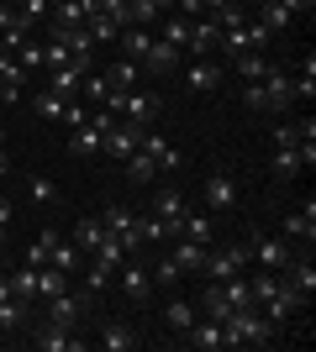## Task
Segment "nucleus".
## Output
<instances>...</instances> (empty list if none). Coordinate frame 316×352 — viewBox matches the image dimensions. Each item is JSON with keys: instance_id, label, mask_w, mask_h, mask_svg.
I'll return each mask as SVG.
<instances>
[{"instance_id": "obj_37", "label": "nucleus", "mask_w": 316, "mask_h": 352, "mask_svg": "<svg viewBox=\"0 0 316 352\" xmlns=\"http://www.w3.org/2000/svg\"><path fill=\"white\" fill-rule=\"evenodd\" d=\"M85 289H90V294H105V289H116V268H105L101 258H95V263L85 268Z\"/></svg>"}, {"instance_id": "obj_28", "label": "nucleus", "mask_w": 316, "mask_h": 352, "mask_svg": "<svg viewBox=\"0 0 316 352\" xmlns=\"http://www.w3.org/2000/svg\"><path fill=\"white\" fill-rule=\"evenodd\" d=\"M232 69H238L242 79H264V74H269L274 63L264 58V47H248V53H238V58H232Z\"/></svg>"}, {"instance_id": "obj_34", "label": "nucleus", "mask_w": 316, "mask_h": 352, "mask_svg": "<svg viewBox=\"0 0 316 352\" xmlns=\"http://www.w3.org/2000/svg\"><path fill=\"white\" fill-rule=\"evenodd\" d=\"M48 263L63 268V274H74V268H79V248H74V242H63V236H53V248H48Z\"/></svg>"}, {"instance_id": "obj_20", "label": "nucleus", "mask_w": 316, "mask_h": 352, "mask_svg": "<svg viewBox=\"0 0 316 352\" xmlns=\"http://www.w3.org/2000/svg\"><path fill=\"white\" fill-rule=\"evenodd\" d=\"M258 27L269 32V37H285L290 27H295V16L285 11V6H280V0H258V16H253Z\"/></svg>"}, {"instance_id": "obj_48", "label": "nucleus", "mask_w": 316, "mask_h": 352, "mask_svg": "<svg viewBox=\"0 0 316 352\" xmlns=\"http://www.w3.org/2000/svg\"><path fill=\"white\" fill-rule=\"evenodd\" d=\"M11 21H16V6H11V0H0V32L11 27Z\"/></svg>"}, {"instance_id": "obj_32", "label": "nucleus", "mask_w": 316, "mask_h": 352, "mask_svg": "<svg viewBox=\"0 0 316 352\" xmlns=\"http://www.w3.org/2000/svg\"><path fill=\"white\" fill-rule=\"evenodd\" d=\"M63 289H69V274H63V268H53V263L37 268V294H43V300H53V294H63Z\"/></svg>"}, {"instance_id": "obj_13", "label": "nucleus", "mask_w": 316, "mask_h": 352, "mask_svg": "<svg viewBox=\"0 0 316 352\" xmlns=\"http://www.w3.org/2000/svg\"><path fill=\"white\" fill-rule=\"evenodd\" d=\"M185 347H196V352H222L227 337H222V321H211V316H196L190 321V331H185Z\"/></svg>"}, {"instance_id": "obj_22", "label": "nucleus", "mask_w": 316, "mask_h": 352, "mask_svg": "<svg viewBox=\"0 0 316 352\" xmlns=\"http://www.w3.org/2000/svg\"><path fill=\"white\" fill-rule=\"evenodd\" d=\"M95 347H101V352H132L137 347V331L127 321H105L101 337H95Z\"/></svg>"}, {"instance_id": "obj_33", "label": "nucleus", "mask_w": 316, "mask_h": 352, "mask_svg": "<svg viewBox=\"0 0 316 352\" xmlns=\"http://www.w3.org/2000/svg\"><path fill=\"white\" fill-rule=\"evenodd\" d=\"M137 74H143V63H132V58H116L111 69H105V79H111V89H137Z\"/></svg>"}, {"instance_id": "obj_26", "label": "nucleus", "mask_w": 316, "mask_h": 352, "mask_svg": "<svg viewBox=\"0 0 316 352\" xmlns=\"http://www.w3.org/2000/svg\"><path fill=\"white\" fill-rule=\"evenodd\" d=\"M232 310H238V305L227 300V289H222V284H211V289H206V294L196 300V316H211V321H227Z\"/></svg>"}, {"instance_id": "obj_10", "label": "nucleus", "mask_w": 316, "mask_h": 352, "mask_svg": "<svg viewBox=\"0 0 316 352\" xmlns=\"http://www.w3.org/2000/svg\"><path fill=\"white\" fill-rule=\"evenodd\" d=\"M280 236H285V242H306V248L316 242V206H311V200L280 216Z\"/></svg>"}, {"instance_id": "obj_52", "label": "nucleus", "mask_w": 316, "mask_h": 352, "mask_svg": "<svg viewBox=\"0 0 316 352\" xmlns=\"http://www.w3.org/2000/svg\"><path fill=\"white\" fill-rule=\"evenodd\" d=\"M6 174H11V163H6V153H0V179H6Z\"/></svg>"}, {"instance_id": "obj_3", "label": "nucleus", "mask_w": 316, "mask_h": 352, "mask_svg": "<svg viewBox=\"0 0 316 352\" xmlns=\"http://www.w3.org/2000/svg\"><path fill=\"white\" fill-rule=\"evenodd\" d=\"M116 289L127 294V300H137V305H148L153 300V274L143 258H121L116 263Z\"/></svg>"}, {"instance_id": "obj_21", "label": "nucleus", "mask_w": 316, "mask_h": 352, "mask_svg": "<svg viewBox=\"0 0 316 352\" xmlns=\"http://www.w3.org/2000/svg\"><path fill=\"white\" fill-rule=\"evenodd\" d=\"M105 236H111L105 216H79V221H74V248H79V252H95Z\"/></svg>"}, {"instance_id": "obj_7", "label": "nucleus", "mask_w": 316, "mask_h": 352, "mask_svg": "<svg viewBox=\"0 0 316 352\" xmlns=\"http://www.w3.org/2000/svg\"><path fill=\"white\" fill-rule=\"evenodd\" d=\"M238 200H242V184H238V174H227V168H216V174L206 179V210H238Z\"/></svg>"}, {"instance_id": "obj_50", "label": "nucleus", "mask_w": 316, "mask_h": 352, "mask_svg": "<svg viewBox=\"0 0 316 352\" xmlns=\"http://www.w3.org/2000/svg\"><path fill=\"white\" fill-rule=\"evenodd\" d=\"M0 300H11V279L6 274H0Z\"/></svg>"}, {"instance_id": "obj_49", "label": "nucleus", "mask_w": 316, "mask_h": 352, "mask_svg": "<svg viewBox=\"0 0 316 352\" xmlns=\"http://www.w3.org/2000/svg\"><path fill=\"white\" fill-rule=\"evenodd\" d=\"M0 226H11V200L0 195Z\"/></svg>"}, {"instance_id": "obj_15", "label": "nucleus", "mask_w": 316, "mask_h": 352, "mask_svg": "<svg viewBox=\"0 0 316 352\" xmlns=\"http://www.w3.org/2000/svg\"><path fill=\"white\" fill-rule=\"evenodd\" d=\"M222 85V58H190L185 63V89H196V95H206V89Z\"/></svg>"}, {"instance_id": "obj_4", "label": "nucleus", "mask_w": 316, "mask_h": 352, "mask_svg": "<svg viewBox=\"0 0 316 352\" xmlns=\"http://www.w3.org/2000/svg\"><path fill=\"white\" fill-rule=\"evenodd\" d=\"M111 111H90V121L85 126H69V153L74 158H90V153H101V137H105V126H111Z\"/></svg>"}, {"instance_id": "obj_47", "label": "nucleus", "mask_w": 316, "mask_h": 352, "mask_svg": "<svg viewBox=\"0 0 316 352\" xmlns=\"http://www.w3.org/2000/svg\"><path fill=\"white\" fill-rule=\"evenodd\" d=\"M280 6H285L290 16H311L316 11V0H280Z\"/></svg>"}, {"instance_id": "obj_54", "label": "nucleus", "mask_w": 316, "mask_h": 352, "mask_svg": "<svg viewBox=\"0 0 316 352\" xmlns=\"http://www.w3.org/2000/svg\"><path fill=\"white\" fill-rule=\"evenodd\" d=\"M238 6H258V0H238Z\"/></svg>"}, {"instance_id": "obj_41", "label": "nucleus", "mask_w": 316, "mask_h": 352, "mask_svg": "<svg viewBox=\"0 0 316 352\" xmlns=\"http://www.w3.org/2000/svg\"><path fill=\"white\" fill-rule=\"evenodd\" d=\"M164 321L185 337V331H190V321H196V305H190V300H169V305H164Z\"/></svg>"}, {"instance_id": "obj_55", "label": "nucleus", "mask_w": 316, "mask_h": 352, "mask_svg": "<svg viewBox=\"0 0 316 352\" xmlns=\"http://www.w3.org/2000/svg\"><path fill=\"white\" fill-rule=\"evenodd\" d=\"M48 6H63V0H48Z\"/></svg>"}, {"instance_id": "obj_39", "label": "nucleus", "mask_w": 316, "mask_h": 352, "mask_svg": "<svg viewBox=\"0 0 316 352\" xmlns=\"http://www.w3.org/2000/svg\"><path fill=\"white\" fill-rule=\"evenodd\" d=\"M27 326V300H0V331H21Z\"/></svg>"}, {"instance_id": "obj_35", "label": "nucleus", "mask_w": 316, "mask_h": 352, "mask_svg": "<svg viewBox=\"0 0 316 352\" xmlns=\"http://www.w3.org/2000/svg\"><path fill=\"white\" fill-rule=\"evenodd\" d=\"M63 95H53V89H37V95H32V111H37V116L43 121H63Z\"/></svg>"}, {"instance_id": "obj_24", "label": "nucleus", "mask_w": 316, "mask_h": 352, "mask_svg": "<svg viewBox=\"0 0 316 352\" xmlns=\"http://www.w3.org/2000/svg\"><path fill=\"white\" fill-rule=\"evenodd\" d=\"M180 58H185V53H180L174 43H158V37H153V47H148V58H143V69L164 79V74H174V69H180Z\"/></svg>"}, {"instance_id": "obj_19", "label": "nucleus", "mask_w": 316, "mask_h": 352, "mask_svg": "<svg viewBox=\"0 0 316 352\" xmlns=\"http://www.w3.org/2000/svg\"><path fill=\"white\" fill-rule=\"evenodd\" d=\"M121 174H127V184H137V190H148V184H153L158 174H164V168H158V163H153L148 153L137 147L132 158H121Z\"/></svg>"}, {"instance_id": "obj_9", "label": "nucleus", "mask_w": 316, "mask_h": 352, "mask_svg": "<svg viewBox=\"0 0 316 352\" xmlns=\"http://www.w3.org/2000/svg\"><path fill=\"white\" fill-rule=\"evenodd\" d=\"M116 116H121V121H137V126H148V121L158 116V95H153V89H121Z\"/></svg>"}, {"instance_id": "obj_43", "label": "nucleus", "mask_w": 316, "mask_h": 352, "mask_svg": "<svg viewBox=\"0 0 316 352\" xmlns=\"http://www.w3.org/2000/svg\"><path fill=\"white\" fill-rule=\"evenodd\" d=\"M85 32H90L95 43H116V37H121V27L111 21V16H101V11H95L90 21H85Z\"/></svg>"}, {"instance_id": "obj_11", "label": "nucleus", "mask_w": 316, "mask_h": 352, "mask_svg": "<svg viewBox=\"0 0 316 352\" xmlns=\"http://www.w3.org/2000/svg\"><path fill=\"white\" fill-rule=\"evenodd\" d=\"M101 216H105V226H111V236H116V242H121V248H127V252H143V232H137V216H132V210H127V206H105Z\"/></svg>"}, {"instance_id": "obj_12", "label": "nucleus", "mask_w": 316, "mask_h": 352, "mask_svg": "<svg viewBox=\"0 0 316 352\" xmlns=\"http://www.w3.org/2000/svg\"><path fill=\"white\" fill-rule=\"evenodd\" d=\"M216 43H222V27L211 16L190 21V43H185V58H216Z\"/></svg>"}, {"instance_id": "obj_40", "label": "nucleus", "mask_w": 316, "mask_h": 352, "mask_svg": "<svg viewBox=\"0 0 316 352\" xmlns=\"http://www.w3.org/2000/svg\"><path fill=\"white\" fill-rule=\"evenodd\" d=\"M27 195L37 200V206H59V184L48 174H27Z\"/></svg>"}, {"instance_id": "obj_42", "label": "nucleus", "mask_w": 316, "mask_h": 352, "mask_svg": "<svg viewBox=\"0 0 316 352\" xmlns=\"http://www.w3.org/2000/svg\"><path fill=\"white\" fill-rule=\"evenodd\" d=\"M269 168L280 179H290V174H301V147H274V158H269Z\"/></svg>"}, {"instance_id": "obj_16", "label": "nucleus", "mask_w": 316, "mask_h": 352, "mask_svg": "<svg viewBox=\"0 0 316 352\" xmlns=\"http://www.w3.org/2000/svg\"><path fill=\"white\" fill-rule=\"evenodd\" d=\"M174 236H190V242L211 248V242H216V216H211V210H190V206H185V216H180V232H174Z\"/></svg>"}, {"instance_id": "obj_17", "label": "nucleus", "mask_w": 316, "mask_h": 352, "mask_svg": "<svg viewBox=\"0 0 316 352\" xmlns=\"http://www.w3.org/2000/svg\"><path fill=\"white\" fill-rule=\"evenodd\" d=\"M137 147H143V153H148L158 168H180V147L169 142V137H158L153 126H143V132H137Z\"/></svg>"}, {"instance_id": "obj_53", "label": "nucleus", "mask_w": 316, "mask_h": 352, "mask_svg": "<svg viewBox=\"0 0 316 352\" xmlns=\"http://www.w3.org/2000/svg\"><path fill=\"white\" fill-rule=\"evenodd\" d=\"M0 153H6V126H0Z\"/></svg>"}, {"instance_id": "obj_44", "label": "nucleus", "mask_w": 316, "mask_h": 352, "mask_svg": "<svg viewBox=\"0 0 316 352\" xmlns=\"http://www.w3.org/2000/svg\"><path fill=\"white\" fill-rule=\"evenodd\" d=\"M16 63H21V74H37V69H43V43L27 37V43L16 47Z\"/></svg>"}, {"instance_id": "obj_1", "label": "nucleus", "mask_w": 316, "mask_h": 352, "mask_svg": "<svg viewBox=\"0 0 316 352\" xmlns=\"http://www.w3.org/2000/svg\"><path fill=\"white\" fill-rule=\"evenodd\" d=\"M242 105H248V111H258V116H280V111H290V105H295L290 74L274 63L264 79H248V85H242Z\"/></svg>"}, {"instance_id": "obj_31", "label": "nucleus", "mask_w": 316, "mask_h": 352, "mask_svg": "<svg viewBox=\"0 0 316 352\" xmlns=\"http://www.w3.org/2000/svg\"><path fill=\"white\" fill-rule=\"evenodd\" d=\"M148 274H153V289H174V284L185 279V268L174 263V252H164V258H158V263H153Z\"/></svg>"}, {"instance_id": "obj_8", "label": "nucleus", "mask_w": 316, "mask_h": 352, "mask_svg": "<svg viewBox=\"0 0 316 352\" xmlns=\"http://www.w3.org/2000/svg\"><path fill=\"white\" fill-rule=\"evenodd\" d=\"M137 132H143V126H137V121H111V126H105V137H101V153H105V158H132V153H137Z\"/></svg>"}, {"instance_id": "obj_27", "label": "nucleus", "mask_w": 316, "mask_h": 352, "mask_svg": "<svg viewBox=\"0 0 316 352\" xmlns=\"http://www.w3.org/2000/svg\"><path fill=\"white\" fill-rule=\"evenodd\" d=\"M206 252H211V248H200V242H190V236H174V263H180L185 274H200Z\"/></svg>"}, {"instance_id": "obj_29", "label": "nucleus", "mask_w": 316, "mask_h": 352, "mask_svg": "<svg viewBox=\"0 0 316 352\" xmlns=\"http://www.w3.org/2000/svg\"><path fill=\"white\" fill-rule=\"evenodd\" d=\"M48 21H53V27H85V21H90V6H85V0H63V6H53Z\"/></svg>"}, {"instance_id": "obj_30", "label": "nucleus", "mask_w": 316, "mask_h": 352, "mask_svg": "<svg viewBox=\"0 0 316 352\" xmlns=\"http://www.w3.org/2000/svg\"><path fill=\"white\" fill-rule=\"evenodd\" d=\"M137 232H143V248H164V242H174V232H169L153 210H148V216H137Z\"/></svg>"}, {"instance_id": "obj_18", "label": "nucleus", "mask_w": 316, "mask_h": 352, "mask_svg": "<svg viewBox=\"0 0 316 352\" xmlns=\"http://www.w3.org/2000/svg\"><path fill=\"white\" fill-rule=\"evenodd\" d=\"M148 210H153L158 221H164L169 232H180V216H185V195L174 190V184H164V190L153 195V206H148Z\"/></svg>"}, {"instance_id": "obj_36", "label": "nucleus", "mask_w": 316, "mask_h": 352, "mask_svg": "<svg viewBox=\"0 0 316 352\" xmlns=\"http://www.w3.org/2000/svg\"><path fill=\"white\" fill-rule=\"evenodd\" d=\"M6 279H11V294H16V300H32V294H37V268L16 263L11 274H6Z\"/></svg>"}, {"instance_id": "obj_6", "label": "nucleus", "mask_w": 316, "mask_h": 352, "mask_svg": "<svg viewBox=\"0 0 316 352\" xmlns=\"http://www.w3.org/2000/svg\"><path fill=\"white\" fill-rule=\"evenodd\" d=\"M242 268H248V248H211L200 274H206L211 284H222V279H232V274H242Z\"/></svg>"}, {"instance_id": "obj_38", "label": "nucleus", "mask_w": 316, "mask_h": 352, "mask_svg": "<svg viewBox=\"0 0 316 352\" xmlns=\"http://www.w3.org/2000/svg\"><path fill=\"white\" fill-rule=\"evenodd\" d=\"M290 89H295V100H306V105L316 100V58H311V53H306V69L290 79Z\"/></svg>"}, {"instance_id": "obj_46", "label": "nucleus", "mask_w": 316, "mask_h": 352, "mask_svg": "<svg viewBox=\"0 0 316 352\" xmlns=\"http://www.w3.org/2000/svg\"><path fill=\"white\" fill-rule=\"evenodd\" d=\"M269 142H274V147H295V121H290V126H274Z\"/></svg>"}, {"instance_id": "obj_14", "label": "nucleus", "mask_w": 316, "mask_h": 352, "mask_svg": "<svg viewBox=\"0 0 316 352\" xmlns=\"http://www.w3.org/2000/svg\"><path fill=\"white\" fill-rule=\"evenodd\" d=\"M32 347H43V352H85L90 342H85V337H74L69 326H53V321H48V326H37Z\"/></svg>"}, {"instance_id": "obj_5", "label": "nucleus", "mask_w": 316, "mask_h": 352, "mask_svg": "<svg viewBox=\"0 0 316 352\" xmlns=\"http://www.w3.org/2000/svg\"><path fill=\"white\" fill-rule=\"evenodd\" d=\"M48 305H53V316H48V321L53 326H69V331H79V326H85V316H90V305H95V294L85 289V294H53V300H48Z\"/></svg>"}, {"instance_id": "obj_25", "label": "nucleus", "mask_w": 316, "mask_h": 352, "mask_svg": "<svg viewBox=\"0 0 316 352\" xmlns=\"http://www.w3.org/2000/svg\"><path fill=\"white\" fill-rule=\"evenodd\" d=\"M148 47H153V27H121V58L143 63V58H148Z\"/></svg>"}, {"instance_id": "obj_45", "label": "nucleus", "mask_w": 316, "mask_h": 352, "mask_svg": "<svg viewBox=\"0 0 316 352\" xmlns=\"http://www.w3.org/2000/svg\"><path fill=\"white\" fill-rule=\"evenodd\" d=\"M174 16L196 21V16H206V0H174Z\"/></svg>"}, {"instance_id": "obj_51", "label": "nucleus", "mask_w": 316, "mask_h": 352, "mask_svg": "<svg viewBox=\"0 0 316 352\" xmlns=\"http://www.w3.org/2000/svg\"><path fill=\"white\" fill-rule=\"evenodd\" d=\"M6 242H11V226H0V248H6Z\"/></svg>"}, {"instance_id": "obj_2", "label": "nucleus", "mask_w": 316, "mask_h": 352, "mask_svg": "<svg viewBox=\"0 0 316 352\" xmlns=\"http://www.w3.org/2000/svg\"><path fill=\"white\" fill-rule=\"evenodd\" d=\"M248 258H258V268H269V274H285V263L295 258V248H290L280 232H253V242H248Z\"/></svg>"}, {"instance_id": "obj_23", "label": "nucleus", "mask_w": 316, "mask_h": 352, "mask_svg": "<svg viewBox=\"0 0 316 352\" xmlns=\"http://www.w3.org/2000/svg\"><path fill=\"white\" fill-rule=\"evenodd\" d=\"M285 284H290V289H301L306 300L316 294V263H311V252H301V258H290V263H285Z\"/></svg>"}]
</instances>
